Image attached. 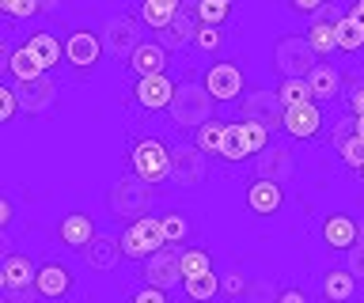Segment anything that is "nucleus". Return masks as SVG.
Segmentation results:
<instances>
[{
    "instance_id": "nucleus-37",
    "label": "nucleus",
    "mask_w": 364,
    "mask_h": 303,
    "mask_svg": "<svg viewBox=\"0 0 364 303\" xmlns=\"http://www.w3.org/2000/svg\"><path fill=\"white\" fill-rule=\"evenodd\" d=\"M182 273H186V280L201 277V273H216L209 250H201V246H186V250H182Z\"/></svg>"
},
{
    "instance_id": "nucleus-13",
    "label": "nucleus",
    "mask_w": 364,
    "mask_h": 303,
    "mask_svg": "<svg viewBox=\"0 0 364 303\" xmlns=\"http://www.w3.org/2000/svg\"><path fill=\"white\" fill-rule=\"evenodd\" d=\"M205 92H209L216 103H239L243 99V69H239L235 61H216L205 69L201 76Z\"/></svg>"
},
{
    "instance_id": "nucleus-39",
    "label": "nucleus",
    "mask_w": 364,
    "mask_h": 303,
    "mask_svg": "<svg viewBox=\"0 0 364 303\" xmlns=\"http://www.w3.org/2000/svg\"><path fill=\"white\" fill-rule=\"evenodd\" d=\"M353 137H357V114H341V118L334 121V126H330V133H326V144H330L334 152H341V148H346V144H349Z\"/></svg>"
},
{
    "instance_id": "nucleus-53",
    "label": "nucleus",
    "mask_w": 364,
    "mask_h": 303,
    "mask_svg": "<svg viewBox=\"0 0 364 303\" xmlns=\"http://www.w3.org/2000/svg\"><path fill=\"white\" fill-rule=\"evenodd\" d=\"M357 243L364 246V220H357Z\"/></svg>"
},
{
    "instance_id": "nucleus-27",
    "label": "nucleus",
    "mask_w": 364,
    "mask_h": 303,
    "mask_svg": "<svg viewBox=\"0 0 364 303\" xmlns=\"http://www.w3.org/2000/svg\"><path fill=\"white\" fill-rule=\"evenodd\" d=\"M23 46H27V50L34 53V57L42 61V69H46V72H50V69H61V61H65V46L50 35V31H34V35H31L27 42H23Z\"/></svg>"
},
{
    "instance_id": "nucleus-9",
    "label": "nucleus",
    "mask_w": 364,
    "mask_h": 303,
    "mask_svg": "<svg viewBox=\"0 0 364 303\" xmlns=\"http://www.w3.org/2000/svg\"><path fill=\"white\" fill-rule=\"evenodd\" d=\"M141 280L144 285H156V288H175L186 280L182 273V246L167 243L164 250H156L152 258H144L141 262Z\"/></svg>"
},
{
    "instance_id": "nucleus-20",
    "label": "nucleus",
    "mask_w": 364,
    "mask_h": 303,
    "mask_svg": "<svg viewBox=\"0 0 364 303\" xmlns=\"http://www.w3.org/2000/svg\"><path fill=\"white\" fill-rule=\"evenodd\" d=\"M80 254H84V265L91 269V273H110V269L118 265V258H125L118 235H95Z\"/></svg>"
},
{
    "instance_id": "nucleus-22",
    "label": "nucleus",
    "mask_w": 364,
    "mask_h": 303,
    "mask_svg": "<svg viewBox=\"0 0 364 303\" xmlns=\"http://www.w3.org/2000/svg\"><path fill=\"white\" fill-rule=\"evenodd\" d=\"M95 220L87 216V212H68V216L57 224V239H61L68 250H84V246L95 239Z\"/></svg>"
},
{
    "instance_id": "nucleus-51",
    "label": "nucleus",
    "mask_w": 364,
    "mask_h": 303,
    "mask_svg": "<svg viewBox=\"0 0 364 303\" xmlns=\"http://www.w3.org/2000/svg\"><path fill=\"white\" fill-rule=\"evenodd\" d=\"M346 16H353V19H360V23H364V0H349Z\"/></svg>"
},
{
    "instance_id": "nucleus-2",
    "label": "nucleus",
    "mask_w": 364,
    "mask_h": 303,
    "mask_svg": "<svg viewBox=\"0 0 364 303\" xmlns=\"http://www.w3.org/2000/svg\"><path fill=\"white\" fill-rule=\"evenodd\" d=\"M152 205H156V186L144 182V178H136V175H122L107 194V209L125 224L136 220V216H148Z\"/></svg>"
},
{
    "instance_id": "nucleus-24",
    "label": "nucleus",
    "mask_w": 364,
    "mask_h": 303,
    "mask_svg": "<svg viewBox=\"0 0 364 303\" xmlns=\"http://www.w3.org/2000/svg\"><path fill=\"white\" fill-rule=\"evenodd\" d=\"M323 243L334 246V250H353L357 246V220L346 216V212H330L323 220Z\"/></svg>"
},
{
    "instance_id": "nucleus-23",
    "label": "nucleus",
    "mask_w": 364,
    "mask_h": 303,
    "mask_svg": "<svg viewBox=\"0 0 364 303\" xmlns=\"http://www.w3.org/2000/svg\"><path fill=\"white\" fill-rule=\"evenodd\" d=\"M307 84H311L315 92V103H334V99H346V92H341V72L334 69L330 61H318L311 72H307Z\"/></svg>"
},
{
    "instance_id": "nucleus-52",
    "label": "nucleus",
    "mask_w": 364,
    "mask_h": 303,
    "mask_svg": "<svg viewBox=\"0 0 364 303\" xmlns=\"http://www.w3.org/2000/svg\"><path fill=\"white\" fill-rule=\"evenodd\" d=\"M38 4H42V12H57V8L65 4V0H38Z\"/></svg>"
},
{
    "instance_id": "nucleus-28",
    "label": "nucleus",
    "mask_w": 364,
    "mask_h": 303,
    "mask_svg": "<svg viewBox=\"0 0 364 303\" xmlns=\"http://www.w3.org/2000/svg\"><path fill=\"white\" fill-rule=\"evenodd\" d=\"M178 8H182V0H141L136 16H141V23L156 35V31H164L171 19L178 16Z\"/></svg>"
},
{
    "instance_id": "nucleus-25",
    "label": "nucleus",
    "mask_w": 364,
    "mask_h": 303,
    "mask_svg": "<svg viewBox=\"0 0 364 303\" xmlns=\"http://www.w3.org/2000/svg\"><path fill=\"white\" fill-rule=\"evenodd\" d=\"M318 292H323L326 303H349L353 296H357V277H353L346 265H341V269H326L323 280H318Z\"/></svg>"
},
{
    "instance_id": "nucleus-21",
    "label": "nucleus",
    "mask_w": 364,
    "mask_h": 303,
    "mask_svg": "<svg viewBox=\"0 0 364 303\" xmlns=\"http://www.w3.org/2000/svg\"><path fill=\"white\" fill-rule=\"evenodd\" d=\"M34 277H38V262H31L27 254H16L8 250L4 262H0V288H27L34 285Z\"/></svg>"
},
{
    "instance_id": "nucleus-4",
    "label": "nucleus",
    "mask_w": 364,
    "mask_h": 303,
    "mask_svg": "<svg viewBox=\"0 0 364 303\" xmlns=\"http://www.w3.org/2000/svg\"><path fill=\"white\" fill-rule=\"evenodd\" d=\"M118 243H122V254H125V258L144 262V258H152L156 250H164V246H167L164 220L152 216V212H148V216H136V220H129V224L122 228Z\"/></svg>"
},
{
    "instance_id": "nucleus-45",
    "label": "nucleus",
    "mask_w": 364,
    "mask_h": 303,
    "mask_svg": "<svg viewBox=\"0 0 364 303\" xmlns=\"http://www.w3.org/2000/svg\"><path fill=\"white\" fill-rule=\"evenodd\" d=\"M338 155H341V163H346V167H353V171H357V167H364V141H360V137H353Z\"/></svg>"
},
{
    "instance_id": "nucleus-5",
    "label": "nucleus",
    "mask_w": 364,
    "mask_h": 303,
    "mask_svg": "<svg viewBox=\"0 0 364 303\" xmlns=\"http://www.w3.org/2000/svg\"><path fill=\"white\" fill-rule=\"evenodd\" d=\"M209 175V155L193 141H175L171 144V186L178 189H198Z\"/></svg>"
},
{
    "instance_id": "nucleus-8",
    "label": "nucleus",
    "mask_w": 364,
    "mask_h": 303,
    "mask_svg": "<svg viewBox=\"0 0 364 303\" xmlns=\"http://www.w3.org/2000/svg\"><path fill=\"white\" fill-rule=\"evenodd\" d=\"M175 80H171L167 72L159 76H136L133 87H129V106L144 110V114H159V110L171 106V99H175Z\"/></svg>"
},
{
    "instance_id": "nucleus-6",
    "label": "nucleus",
    "mask_w": 364,
    "mask_h": 303,
    "mask_svg": "<svg viewBox=\"0 0 364 303\" xmlns=\"http://www.w3.org/2000/svg\"><path fill=\"white\" fill-rule=\"evenodd\" d=\"M318 61L323 57L311 50L307 35H281L277 42H273V69H277L281 76H307Z\"/></svg>"
},
{
    "instance_id": "nucleus-7",
    "label": "nucleus",
    "mask_w": 364,
    "mask_h": 303,
    "mask_svg": "<svg viewBox=\"0 0 364 303\" xmlns=\"http://www.w3.org/2000/svg\"><path fill=\"white\" fill-rule=\"evenodd\" d=\"M99 35L114 61H129L133 50L144 42V23H141V16H110Z\"/></svg>"
},
{
    "instance_id": "nucleus-16",
    "label": "nucleus",
    "mask_w": 364,
    "mask_h": 303,
    "mask_svg": "<svg viewBox=\"0 0 364 303\" xmlns=\"http://www.w3.org/2000/svg\"><path fill=\"white\" fill-rule=\"evenodd\" d=\"M16 92H19L23 114H31V118H46L57 106V80H50V72L38 76V80H31V84H16Z\"/></svg>"
},
{
    "instance_id": "nucleus-49",
    "label": "nucleus",
    "mask_w": 364,
    "mask_h": 303,
    "mask_svg": "<svg viewBox=\"0 0 364 303\" xmlns=\"http://www.w3.org/2000/svg\"><path fill=\"white\" fill-rule=\"evenodd\" d=\"M11 224H16V197L4 194L0 197V231H11Z\"/></svg>"
},
{
    "instance_id": "nucleus-26",
    "label": "nucleus",
    "mask_w": 364,
    "mask_h": 303,
    "mask_svg": "<svg viewBox=\"0 0 364 303\" xmlns=\"http://www.w3.org/2000/svg\"><path fill=\"white\" fill-rule=\"evenodd\" d=\"M311 50L318 57H334L338 53V19H326V16H311V27L304 31Z\"/></svg>"
},
{
    "instance_id": "nucleus-46",
    "label": "nucleus",
    "mask_w": 364,
    "mask_h": 303,
    "mask_svg": "<svg viewBox=\"0 0 364 303\" xmlns=\"http://www.w3.org/2000/svg\"><path fill=\"white\" fill-rule=\"evenodd\" d=\"M346 106H349V114L364 118V80H353L346 87Z\"/></svg>"
},
{
    "instance_id": "nucleus-48",
    "label": "nucleus",
    "mask_w": 364,
    "mask_h": 303,
    "mask_svg": "<svg viewBox=\"0 0 364 303\" xmlns=\"http://www.w3.org/2000/svg\"><path fill=\"white\" fill-rule=\"evenodd\" d=\"M273 303H311V296H307L304 288H296V285H281Z\"/></svg>"
},
{
    "instance_id": "nucleus-14",
    "label": "nucleus",
    "mask_w": 364,
    "mask_h": 303,
    "mask_svg": "<svg viewBox=\"0 0 364 303\" xmlns=\"http://www.w3.org/2000/svg\"><path fill=\"white\" fill-rule=\"evenodd\" d=\"M102 50H107V46H102V35H95V31H73V35L65 38V65H68V69H76L80 76L95 72Z\"/></svg>"
},
{
    "instance_id": "nucleus-36",
    "label": "nucleus",
    "mask_w": 364,
    "mask_h": 303,
    "mask_svg": "<svg viewBox=\"0 0 364 303\" xmlns=\"http://www.w3.org/2000/svg\"><path fill=\"white\" fill-rule=\"evenodd\" d=\"M159 220H164V235H167V243H175V246H178V243H186L190 235H193V224H190L186 212H164Z\"/></svg>"
},
{
    "instance_id": "nucleus-11",
    "label": "nucleus",
    "mask_w": 364,
    "mask_h": 303,
    "mask_svg": "<svg viewBox=\"0 0 364 303\" xmlns=\"http://www.w3.org/2000/svg\"><path fill=\"white\" fill-rule=\"evenodd\" d=\"M296 171V152L289 141H269L266 152L255 155V163H250V178H266V182H289Z\"/></svg>"
},
{
    "instance_id": "nucleus-19",
    "label": "nucleus",
    "mask_w": 364,
    "mask_h": 303,
    "mask_svg": "<svg viewBox=\"0 0 364 303\" xmlns=\"http://www.w3.org/2000/svg\"><path fill=\"white\" fill-rule=\"evenodd\" d=\"M243 201H247V209L255 212V216H273V212H281V205H284V186L266 182V178H250Z\"/></svg>"
},
{
    "instance_id": "nucleus-54",
    "label": "nucleus",
    "mask_w": 364,
    "mask_h": 303,
    "mask_svg": "<svg viewBox=\"0 0 364 303\" xmlns=\"http://www.w3.org/2000/svg\"><path fill=\"white\" fill-rule=\"evenodd\" d=\"M357 137L364 141V118H357Z\"/></svg>"
},
{
    "instance_id": "nucleus-40",
    "label": "nucleus",
    "mask_w": 364,
    "mask_h": 303,
    "mask_svg": "<svg viewBox=\"0 0 364 303\" xmlns=\"http://www.w3.org/2000/svg\"><path fill=\"white\" fill-rule=\"evenodd\" d=\"M23 114V103H19V92H16V84L4 80L0 84V121H16Z\"/></svg>"
},
{
    "instance_id": "nucleus-29",
    "label": "nucleus",
    "mask_w": 364,
    "mask_h": 303,
    "mask_svg": "<svg viewBox=\"0 0 364 303\" xmlns=\"http://www.w3.org/2000/svg\"><path fill=\"white\" fill-rule=\"evenodd\" d=\"M4 72H8V80H16V84H31V80H38V76H46L42 61L34 57V53H31L27 46H16L11 61L4 65Z\"/></svg>"
},
{
    "instance_id": "nucleus-31",
    "label": "nucleus",
    "mask_w": 364,
    "mask_h": 303,
    "mask_svg": "<svg viewBox=\"0 0 364 303\" xmlns=\"http://www.w3.org/2000/svg\"><path fill=\"white\" fill-rule=\"evenodd\" d=\"M281 99V106L289 110V106H304V103H315V92H311V84H307V76H281V84L273 87Z\"/></svg>"
},
{
    "instance_id": "nucleus-41",
    "label": "nucleus",
    "mask_w": 364,
    "mask_h": 303,
    "mask_svg": "<svg viewBox=\"0 0 364 303\" xmlns=\"http://www.w3.org/2000/svg\"><path fill=\"white\" fill-rule=\"evenodd\" d=\"M250 292V280L243 277V269H228V273L220 277V296L224 299H239Z\"/></svg>"
},
{
    "instance_id": "nucleus-43",
    "label": "nucleus",
    "mask_w": 364,
    "mask_h": 303,
    "mask_svg": "<svg viewBox=\"0 0 364 303\" xmlns=\"http://www.w3.org/2000/svg\"><path fill=\"white\" fill-rule=\"evenodd\" d=\"M129 303H171L167 299V288H156V285H141L129 292Z\"/></svg>"
},
{
    "instance_id": "nucleus-38",
    "label": "nucleus",
    "mask_w": 364,
    "mask_h": 303,
    "mask_svg": "<svg viewBox=\"0 0 364 303\" xmlns=\"http://www.w3.org/2000/svg\"><path fill=\"white\" fill-rule=\"evenodd\" d=\"M198 19L205 27H228L232 4H224V0H198Z\"/></svg>"
},
{
    "instance_id": "nucleus-32",
    "label": "nucleus",
    "mask_w": 364,
    "mask_h": 303,
    "mask_svg": "<svg viewBox=\"0 0 364 303\" xmlns=\"http://www.w3.org/2000/svg\"><path fill=\"white\" fill-rule=\"evenodd\" d=\"M182 296H186L190 303H213L216 296H220V277H216V273H201V277L182 280Z\"/></svg>"
},
{
    "instance_id": "nucleus-55",
    "label": "nucleus",
    "mask_w": 364,
    "mask_h": 303,
    "mask_svg": "<svg viewBox=\"0 0 364 303\" xmlns=\"http://www.w3.org/2000/svg\"><path fill=\"white\" fill-rule=\"evenodd\" d=\"M357 182H364V167H357Z\"/></svg>"
},
{
    "instance_id": "nucleus-3",
    "label": "nucleus",
    "mask_w": 364,
    "mask_h": 303,
    "mask_svg": "<svg viewBox=\"0 0 364 303\" xmlns=\"http://www.w3.org/2000/svg\"><path fill=\"white\" fill-rule=\"evenodd\" d=\"M129 167L144 182H171V144L164 137H136L129 144Z\"/></svg>"
},
{
    "instance_id": "nucleus-30",
    "label": "nucleus",
    "mask_w": 364,
    "mask_h": 303,
    "mask_svg": "<svg viewBox=\"0 0 364 303\" xmlns=\"http://www.w3.org/2000/svg\"><path fill=\"white\" fill-rule=\"evenodd\" d=\"M220 160H224V163L255 160V155H250V144H247V133H243V121H228L224 141H220Z\"/></svg>"
},
{
    "instance_id": "nucleus-42",
    "label": "nucleus",
    "mask_w": 364,
    "mask_h": 303,
    "mask_svg": "<svg viewBox=\"0 0 364 303\" xmlns=\"http://www.w3.org/2000/svg\"><path fill=\"white\" fill-rule=\"evenodd\" d=\"M0 12L8 19H34V16H46L38 0H0Z\"/></svg>"
},
{
    "instance_id": "nucleus-44",
    "label": "nucleus",
    "mask_w": 364,
    "mask_h": 303,
    "mask_svg": "<svg viewBox=\"0 0 364 303\" xmlns=\"http://www.w3.org/2000/svg\"><path fill=\"white\" fill-rule=\"evenodd\" d=\"M4 303H46V296L38 292V285H27V288H8Z\"/></svg>"
},
{
    "instance_id": "nucleus-12",
    "label": "nucleus",
    "mask_w": 364,
    "mask_h": 303,
    "mask_svg": "<svg viewBox=\"0 0 364 303\" xmlns=\"http://www.w3.org/2000/svg\"><path fill=\"white\" fill-rule=\"evenodd\" d=\"M198 31H201V19H198V0H182V8H178V16L171 19V23L164 31H156V42H164V46L171 53H182V50H190L193 46V38H198Z\"/></svg>"
},
{
    "instance_id": "nucleus-17",
    "label": "nucleus",
    "mask_w": 364,
    "mask_h": 303,
    "mask_svg": "<svg viewBox=\"0 0 364 303\" xmlns=\"http://www.w3.org/2000/svg\"><path fill=\"white\" fill-rule=\"evenodd\" d=\"M34 285H38V292L46 299H65L73 296L76 280H73V269H68L65 262H38V277H34Z\"/></svg>"
},
{
    "instance_id": "nucleus-47",
    "label": "nucleus",
    "mask_w": 364,
    "mask_h": 303,
    "mask_svg": "<svg viewBox=\"0 0 364 303\" xmlns=\"http://www.w3.org/2000/svg\"><path fill=\"white\" fill-rule=\"evenodd\" d=\"M346 269H349L357 280H364V246H360V243L353 246V250H346Z\"/></svg>"
},
{
    "instance_id": "nucleus-1",
    "label": "nucleus",
    "mask_w": 364,
    "mask_h": 303,
    "mask_svg": "<svg viewBox=\"0 0 364 303\" xmlns=\"http://www.w3.org/2000/svg\"><path fill=\"white\" fill-rule=\"evenodd\" d=\"M213 106H216V99L205 92L201 80H182L167 106V126L175 133H186V129L198 133L205 121H213Z\"/></svg>"
},
{
    "instance_id": "nucleus-35",
    "label": "nucleus",
    "mask_w": 364,
    "mask_h": 303,
    "mask_svg": "<svg viewBox=\"0 0 364 303\" xmlns=\"http://www.w3.org/2000/svg\"><path fill=\"white\" fill-rule=\"evenodd\" d=\"M224 121H205V126L198 129V133H193V144H198V148L205 152V155H220V141H224Z\"/></svg>"
},
{
    "instance_id": "nucleus-18",
    "label": "nucleus",
    "mask_w": 364,
    "mask_h": 303,
    "mask_svg": "<svg viewBox=\"0 0 364 303\" xmlns=\"http://www.w3.org/2000/svg\"><path fill=\"white\" fill-rule=\"evenodd\" d=\"M125 65H129L133 76H159V72H167V65H171V50L156 38H144Z\"/></svg>"
},
{
    "instance_id": "nucleus-34",
    "label": "nucleus",
    "mask_w": 364,
    "mask_h": 303,
    "mask_svg": "<svg viewBox=\"0 0 364 303\" xmlns=\"http://www.w3.org/2000/svg\"><path fill=\"white\" fill-rule=\"evenodd\" d=\"M224 46H228V31H224V27H205V23H201L198 38H193V50H198L201 57H220Z\"/></svg>"
},
{
    "instance_id": "nucleus-10",
    "label": "nucleus",
    "mask_w": 364,
    "mask_h": 303,
    "mask_svg": "<svg viewBox=\"0 0 364 303\" xmlns=\"http://www.w3.org/2000/svg\"><path fill=\"white\" fill-rule=\"evenodd\" d=\"M235 121H258V126H266L269 133L284 129V106L277 92H250L239 99L235 106Z\"/></svg>"
},
{
    "instance_id": "nucleus-33",
    "label": "nucleus",
    "mask_w": 364,
    "mask_h": 303,
    "mask_svg": "<svg viewBox=\"0 0 364 303\" xmlns=\"http://www.w3.org/2000/svg\"><path fill=\"white\" fill-rule=\"evenodd\" d=\"M364 50V23L353 16L338 19V53H360Z\"/></svg>"
},
{
    "instance_id": "nucleus-50",
    "label": "nucleus",
    "mask_w": 364,
    "mask_h": 303,
    "mask_svg": "<svg viewBox=\"0 0 364 303\" xmlns=\"http://www.w3.org/2000/svg\"><path fill=\"white\" fill-rule=\"evenodd\" d=\"M326 4H330V0H289V8L296 16H318Z\"/></svg>"
},
{
    "instance_id": "nucleus-56",
    "label": "nucleus",
    "mask_w": 364,
    "mask_h": 303,
    "mask_svg": "<svg viewBox=\"0 0 364 303\" xmlns=\"http://www.w3.org/2000/svg\"><path fill=\"white\" fill-rule=\"evenodd\" d=\"M224 4H232V8H235V0H224Z\"/></svg>"
},
{
    "instance_id": "nucleus-15",
    "label": "nucleus",
    "mask_w": 364,
    "mask_h": 303,
    "mask_svg": "<svg viewBox=\"0 0 364 303\" xmlns=\"http://www.w3.org/2000/svg\"><path fill=\"white\" fill-rule=\"evenodd\" d=\"M323 126H326L323 106H318V103H304V106H289V110H284V129L281 133H289V141H318V137H323Z\"/></svg>"
}]
</instances>
